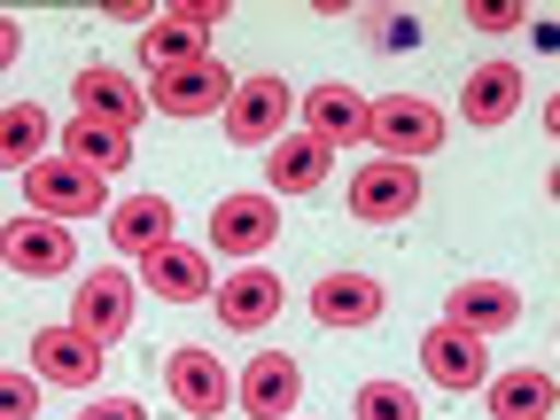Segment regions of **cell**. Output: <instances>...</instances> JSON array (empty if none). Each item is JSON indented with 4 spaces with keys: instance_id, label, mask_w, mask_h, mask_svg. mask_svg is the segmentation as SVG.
I'll return each instance as SVG.
<instances>
[{
    "instance_id": "1",
    "label": "cell",
    "mask_w": 560,
    "mask_h": 420,
    "mask_svg": "<svg viewBox=\"0 0 560 420\" xmlns=\"http://www.w3.org/2000/svg\"><path fill=\"white\" fill-rule=\"evenodd\" d=\"M24 202H32V219H55V226L102 219V210H109V179L86 172V164H70V156H39L24 172Z\"/></svg>"
},
{
    "instance_id": "2",
    "label": "cell",
    "mask_w": 560,
    "mask_h": 420,
    "mask_svg": "<svg viewBox=\"0 0 560 420\" xmlns=\"http://www.w3.org/2000/svg\"><path fill=\"white\" fill-rule=\"evenodd\" d=\"M444 109L436 102H420V94H382V102H366V140L382 156H397V164H420V156H436L444 149Z\"/></svg>"
},
{
    "instance_id": "3",
    "label": "cell",
    "mask_w": 560,
    "mask_h": 420,
    "mask_svg": "<svg viewBox=\"0 0 560 420\" xmlns=\"http://www.w3.org/2000/svg\"><path fill=\"white\" fill-rule=\"evenodd\" d=\"M289 117H296V94H289V79H280V70L234 79V94H226V109H219V125H226L234 149H272V140L289 132Z\"/></svg>"
},
{
    "instance_id": "4",
    "label": "cell",
    "mask_w": 560,
    "mask_h": 420,
    "mask_svg": "<svg viewBox=\"0 0 560 420\" xmlns=\"http://www.w3.org/2000/svg\"><path fill=\"white\" fill-rule=\"evenodd\" d=\"M226 94H234V79H226L219 55L172 62V70H156V79H149V109H164V117H219Z\"/></svg>"
},
{
    "instance_id": "5",
    "label": "cell",
    "mask_w": 560,
    "mask_h": 420,
    "mask_svg": "<svg viewBox=\"0 0 560 420\" xmlns=\"http://www.w3.org/2000/svg\"><path fill=\"white\" fill-rule=\"evenodd\" d=\"M0 265L24 272V280H55V272L79 265V234L55 226V219H32V210H24V219L0 226Z\"/></svg>"
},
{
    "instance_id": "6",
    "label": "cell",
    "mask_w": 560,
    "mask_h": 420,
    "mask_svg": "<svg viewBox=\"0 0 560 420\" xmlns=\"http://www.w3.org/2000/svg\"><path fill=\"white\" fill-rule=\"evenodd\" d=\"M164 389H172V405H179L187 420H219V412L234 405V374L210 359V350H195V342L164 350Z\"/></svg>"
},
{
    "instance_id": "7",
    "label": "cell",
    "mask_w": 560,
    "mask_h": 420,
    "mask_svg": "<svg viewBox=\"0 0 560 420\" xmlns=\"http://www.w3.org/2000/svg\"><path fill=\"white\" fill-rule=\"evenodd\" d=\"M280 242V202L272 195H226L219 210H210V249L219 257H265Z\"/></svg>"
},
{
    "instance_id": "8",
    "label": "cell",
    "mask_w": 560,
    "mask_h": 420,
    "mask_svg": "<svg viewBox=\"0 0 560 420\" xmlns=\"http://www.w3.org/2000/svg\"><path fill=\"white\" fill-rule=\"evenodd\" d=\"M420 210V172L397 164V156H374L359 179H350V219H366V226H397Z\"/></svg>"
},
{
    "instance_id": "9",
    "label": "cell",
    "mask_w": 560,
    "mask_h": 420,
    "mask_svg": "<svg viewBox=\"0 0 560 420\" xmlns=\"http://www.w3.org/2000/svg\"><path fill=\"white\" fill-rule=\"evenodd\" d=\"M296 397H304V366L289 359V350H265V359H249V366L234 374V405H242L249 420H289Z\"/></svg>"
},
{
    "instance_id": "10",
    "label": "cell",
    "mask_w": 560,
    "mask_h": 420,
    "mask_svg": "<svg viewBox=\"0 0 560 420\" xmlns=\"http://www.w3.org/2000/svg\"><path fill=\"white\" fill-rule=\"evenodd\" d=\"M132 304H140V289H132L125 272H86V280H79V304H70V327L94 335V342L109 350V342L132 335Z\"/></svg>"
},
{
    "instance_id": "11",
    "label": "cell",
    "mask_w": 560,
    "mask_h": 420,
    "mask_svg": "<svg viewBox=\"0 0 560 420\" xmlns=\"http://www.w3.org/2000/svg\"><path fill=\"white\" fill-rule=\"evenodd\" d=\"M32 374L55 389H94L102 382V342L79 327H39L32 335Z\"/></svg>"
},
{
    "instance_id": "12",
    "label": "cell",
    "mask_w": 560,
    "mask_h": 420,
    "mask_svg": "<svg viewBox=\"0 0 560 420\" xmlns=\"http://www.w3.org/2000/svg\"><path fill=\"white\" fill-rule=\"evenodd\" d=\"M327 172H335V149H327V140H312V132H280L272 149H265V195H272V202H280V195H319Z\"/></svg>"
},
{
    "instance_id": "13",
    "label": "cell",
    "mask_w": 560,
    "mask_h": 420,
    "mask_svg": "<svg viewBox=\"0 0 560 420\" xmlns=\"http://www.w3.org/2000/svg\"><path fill=\"white\" fill-rule=\"evenodd\" d=\"M70 109H79V117H102V125H117V132H132L140 117H149V86H132L125 70H109V62H86L79 86H70Z\"/></svg>"
},
{
    "instance_id": "14",
    "label": "cell",
    "mask_w": 560,
    "mask_h": 420,
    "mask_svg": "<svg viewBox=\"0 0 560 420\" xmlns=\"http://www.w3.org/2000/svg\"><path fill=\"white\" fill-rule=\"evenodd\" d=\"M280 272H265V265H242L234 280H219L210 289V312H219V327H234V335H249V327H272L280 319Z\"/></svg>"
},
{
    "instance_id": "15",
    "label": "cell",
    "mask_w": 560,
    "mask_h": 420,
    "mask_svg": "<svg viewBox=\"0 0 560 420\" xmlns=\"http://www.w3.org/2000/svg\"><path fill=\"white\" fill-rule=\"evenodd\" d=\"M389 312V289L374 272H327V280H312V319L319 327H374Z\"/></svg>"
},
{
    "instance_id": "16",
    "label": "cell",
    "mask_w": 560,
    "mask_h": 420,
    "mask_svg": "<svg viewBox=\"0 0 560 420\" xmlns=\"http://www.w3.org/2000/svg\"><path fill=\"white\" fill-rule=\"evenodd\" d=\"M219 16H226L219 0H195V9H164L149 32H140V55H149L156 70H172V62H202V55H210L202 39H210V24H219Z\"/></svg>"
},
{
    "instance_id": "17",
    "label": "cell",
    "mask_w": 560,
    "mask_h": 420,
    "mask_svg": "<svg viewBox=\"0 0 560 420\" xmlns=\"http://www.w3.org/2000/svg\"><path fill=\"white\" fill-rule=\"evenodd\" d=\"M444 319L467 327L475 342H490V335H506L522 319V289L514 280H459V289L444 296Z\"/></svg>"
},
{
    "instance_id": "18",
    "label": "cell",
    "mask_w": 560,
    "mask_h": 420,
    "mask_svg": "<svg viewBox=\"0 0 560 420\" xmlns=\"http://www.w3.org/2000/svg\"><path fill=\"white\" fill-rule=\"evenodd\" d=\"M420 366H429V382L436 389H482L490 382V366H482V342L467 335V327H452V319H436L429 335H420Z\"/></svg>"
},
{
    "instance_id": "19",
    "label": "cell",
    "mask_w": 560,
    "mask_h": 420,
    "mask_svg": "<svg viewBox=\"0 0 560 420\" xmlns=\"http://www.w3.org/2000/svg\"><path fill=\"white\" fill-rule=\"evenodd\" d=\"M296 109H304V132L327 140V149H350V140H366V94H359V86H342V79L312 86Z\"/></svg>"
},
{
    "instance_id": "20",
    "label": "cell",
    "mask_w": 560,
    "mask_h": 420,
    "mask_svg": "<svg viewBox=\"0 0 560 420\" xmlns=\"http://www.w3.org/2000/svg\"><path fill=\"white\" fill-rule=\"evenodd\" d=\"M522 109V62H475L459 79V117L467 125H506Z\"/></svg>"
},
{
    "instance_id": "21",
    "label": "cell",
    "mask_w": 560,
    "mask_h": 420,
    "mask_svg": "<svg viewBox=\"0 0 560 420\" xmlns=\"http://www.w3.org/2000/svg\"><path fill=\"white\" fill-rule=\"evenodd\" d=\"M140 280H149V296H164V304H195V296L219 289V280H210V257L187 249V242H164L156 257H140Z\"/></svg>"
},
{
    "instance_id": "22",
    "label": "cell",
    "mask_w": 560,
    "mask_h": 420,
    "mask_svg": "<svg viewBox=\"0 0 560 420\" xmlns=\"http://www.w3.org/2000/svg\"><path fill=\"white\" fill-rule=\"evenodd\" d=\"M109 242H117V257H156L172 242V202L164 195H125L109 210Z\"/></svg>"
},
{
    "instance_id": "23",
    "label": "cell",
    "mask_w": 560,
    "mask_h": 420,
    "mask_svg": "<svg viewBox=\"0 0 560 420\" xmlns=\"http://www.w3.org/2000/svg\"><path fill=\"white\" fill-rule=\"evenodd\" d=\"M482 389H490V420H552V405H560V382L545 366H514Z\"/></svg>"
},
{
    "instance_id": "24",
    "label": "cell",
    "mask_w": 560,
    "mask_h": 420,
    "mask_svg": "<svg viewBox=\"0 0 560 420\" xmlns=\"http://www.w3.org/2000/svg\"><path fill=\"white\" fill-rule=\"evenodd\" d=\"M62 156L70 164H86V172H132V132H117V125H102V117H70L62 125Z\"/></svg>"
},
{
    "instance_id": "25",
    "label": "cell",
    "mask_w": 560,
    "mask_h": 420,
    "mask_svg": "<svg viewBox=\"0 0 560 420\" xmlns=\"http://www.w3.org/2000/svg\"><path fill=\"white\" fill-rule=\"evenodd\" d=\"M47 140H55L47 102H16V109H0V172H32V164L47 156Z\"/></svg>"
},
{
    "instance_id": "26",
    "label": "cell",
    "mask_w": 560,
    "mask_h": 420,
    "mask_svg": "<svg viewBox=\"0 0 560 420\" xmlns=\"http://www.w3.org/2000/svg\"><path fill=\"white\" fill-rule=\"evenodd\" d=\"M359 420H420V397L405 382H366L359 389Z\"/></svg>"
},
{
    "instance_id": "27",
    "label": "cell",
    "mask_w": 560,
    "mask_h": 420,
    "mask_svg": "<svg viewBox=\"0 0 560 420\" xmlns=\"http://www.w3.org/2000/svg\"><path fill=\"white\" fill-rule=\"evenodd\" d=\"M366 39H374L382 55H412V47H420V16H405V9H382V16H366Z\"/></svg>"
},
{
    "instance_id": "28",
    "label": "cell",
    "mask_w": 560,
    "mask_h": 420,
    "mask_svg": "<svg viewBox=\"0 0 560 420\" xmlns=\"http://www.w3.org/2000/svg\"><path fill=\"white\" fill-rule=\"evenodd\" d=\"M0 420H39V374H0Z\"/></svg>"
},
{
    "instance_id": "29",
    "label": "cell",
    "mask_w": 560,
    "mask_h": 420,
    "mask_svg": "<svg viewBox=\"0 0 560 420\" xmlns=\"http://www.w3.org/2000/svg\"><path fill=\"white\" fill-rule=\"evenodd\" d=\"M467 24H475V32H514V24H522V9H506V0H475Z\"/></svg>"
},
{
    "instance_id": "30",
    "label": "cell",
    "mask_w": 560,
    "mask_h": 420,
    "mask_svg": "<svg viewBox=\"0 0 560 420\" xmlns=\"http://www.w3.org/2000/svg\"><path fill=\"white\" fill-rule=\"evenodd\" d=\"M79 420H149V412H140L132 397H94V405H86Z\"/></svg>"
},
{
    "instance_id": "31",
    "label": "cell",
    "mask_w": 560,
    "mask_h": 420,
    "mask_svg": "<svg viewBox=\"0 0 560 420\" xmlns=\"http://www.w3.org/2000/svg\"><path fill=\"white\" fill-rule=\"evenodd\" d=\"M16 55H24V32H16V24H9V16H0V70H9V62H16Z\"/></svg>"
},
{
    "instance_id": "32",
    "label": "cell",
    "mask_w": 560,
    "mask_h": 420,
    "mask_svg": "<svg viewBox=\"0 0 560 420\" xmlns=\"http://www.w3.org/2000/svg\"><path fill=\"white\" fill-rule=\"evenodd\" d=\"M289 420H296V412H289Z\"/></svg>"
}]
</instances>
